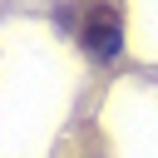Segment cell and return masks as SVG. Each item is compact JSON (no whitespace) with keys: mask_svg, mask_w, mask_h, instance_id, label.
Listing matches in <instances>:
<instances>
[{"mask_svg":"<svg viewBox=\"0 0 158 158\" xmlns=\"http://www.w3.org/2000/svg\"><path fill=\"white\" fill-rule=\"evenodd\" d=\"M79 10V44L89 59L109 64L123 54V0H74Z\"/></svg>","mask_w":158,"mask_h":158,"instance_id":"1","label":"cell"}]
</instances>
